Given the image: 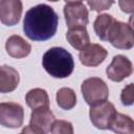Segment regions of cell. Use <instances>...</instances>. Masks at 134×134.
Returning <instances> with one entry per match:
<instances>
[{"instance_id":"obj_5","label":"cell","mask_w":134,"mask_h":134,"mask_svg":"<svg viewBox=\"0 0 134 134\" xmlns=\"http://www.w3.org/2000/svg\"><path fill=\"white\" fill-rule=\"evenodd\" d=\"M65 21L68 28L86 27L89 22L88 9L82 1H68L65 3L64 8Z\"/></svg>"},{"instance_id":"obj_8","label":"cell","mask_w":134,"mask_h":134,"mask_svg":"<svg viewBox=\"0 0 134 134\" xmlns=\"http://www.w3.org/2000/svg\"><path fill=\"white\" fill-rule=\"evenodd\" d=\"M133 72L132 62L125 55L117 54L112 59L111 64L107 67V76L113 82H121L129 77Z\"/></svg>"},{"instance_id":"obj_7","label":"cell","mask_w":134,"mask_h":134,"mask_svg":"<svg viewBox=\"0 0 134 134\" xmlns=\"http://www.w3.org/2000/svg\"><path fill=\"white\" fill-rule=\"evenodd\" d=\"M115 107L112 103L106 100L95 106H91L89 111V117L94 127L100 130H107L115 113Z\"/></svg>"},{"instance_id":"obj_17","label":"cell","mask_w":134,"mask_h":134,"mask_svg":"<svg viewBox=\"0 0 134 134\" xmlns=\"http://www.w3.org/2000/svg\"><path fill=\"white\" fill-rule=\"evenodd\" d=\"M116 19L109 14H102L96 17L93 23V28H94L96 36L102 41H107L108 35Z\"/></svg>"},{"instance_id":"obj_18","label":"cell","mask_w":134,"mask_h":134,"mask_svg":"<svg viewBox=\"0 0 134 134\" xmlns=\"http://www.w3.org/2000/svg\"><path fill=\"white\" fill-rule=\"evenodd\" d=\"M57 104L60 108L64 110L72 109L76 104V95L75 92L68 87H63L57 92Z\"/></svg>"},{"instance_id":"obj_1","label":"cell","mask_w":134,"mask_h":134,"mask_svg":"<svg viewBox=\"0 0 134 134\" xmlns=\"http://www.w3.org/2000/svg\"><path fill=\"white\" fill-rule=\"evenodd\" d=\"M58 25L59 16L54 9L47 4L41 3L25 13L23 31L31 41L43 42L55 35Z\"/></svg>"},{"instance_id":"obj_4","label":"cell","mask_w":134,"mask_h":134,"mask_svg":"<svg viewBox=\"0 0 134 134\" xmlns=\"http://www.w3.org/2000/svg\"><path fill=\"white\" fill-rule=\"evenodd\" d=\"M107 41L118 49H131L134 45L133 27L125 22L115 21L108 35Z\"/></svg>"},{"instance_id":"obj_14","label":"cell","mask_w":134,"mask_h":134,"mask_svg":"<svg viewBox=\"0 0 134 134\" xmlns=\"http://www.w3.org/2000/svg\"><path fill=\"white\" fill-rule=\"evenodd\" d=\"M108 129L116 134H133L134 121L130 116L116 112Z\"/></svg>"},{"instance_id":"obj_15","label":"cell","mask_w":134,"mask_h":134,"mask_svg":"<svg viewBox=\"0 0 134 134\" xmlns=\"http://www.w3.org/2000/svg\"><path fill=\"white\" fill-rule=\"evenodd\" d=\"M66 38L68 43L76 50H82L90 44V38L86 27L70 28L66 34Z\"/></svg>"},{"instance_id":"obj_21","label":"cell","mask_w":134,"mask_h":134,"mask_svg":"<svg viewBox=\"0 0 134 134\" xmlns=\"http://www.w3.org/2000/svg\"><path fill=\"white\" fill-rule=\"evenodd\" d=\"M114 2L113 1H87V4L91 7L92 10L102 12L108 9Z\"/></svg>"},{"instance_id":"obj_16","label":"cell","mask_w":134,"mask_h":134,"mask_svg":"<svg viewBox=\"0 0 134 134\" xmlns=\"http://www.w3.org/2000/svg\"><path fill=\"white\" fill-rule=\"evenodd\" d=\"M26 104L32 110L39 108H48L49 107V97L46 90L41 88H35L29 90L25 96Z\"/></svg>"},{"instance_id":"obj_20","label":"cell","mask_w":134,"mask_h":134,"mask_svg":"<svg viewBox=\"0 0 134 134\" xmlns=\"http://www.w3.org/2000/svg\"><path fill=\"white\" fill-rule=\"evenodd\" d=\"M120 99L124 106H131L134 102V88H133V84H129L128 86H126L121 93H120Z\"/></svg>"},{"instance_id":"obj_12","label":"cell","mask_w":134,"mask_h":134,"mask_svg":"<svg viewBox=\"0 0 134 134\" xmlns=\"http://www.w3.org/2000/svg\"><path fill=\"white\" fill-rule=\"evenodd\" d=\"M5 49L8 55L15 59L27 57L31 51V45L19 35L10 36L5 42Z\"/></svg>"},{"instance_id":"obj_9","label":"cell","mask_w":134,"mask_h":134,"mask_svg":"<svg viewBox=\"0 0 134 134\" xmlns=\"http://www.w3.org/2000/svg\"><path fill=\"white\" fill-rule=\"evenodd\" d=\"M22 2L19 0L0 1V21L6 26H14L19 23L22 15Z\"/></svg>"},{"instance_id":"obj_6","label":"cell","mask_w":134,"mask_h":134,"mask_svg":"<svg viewBox=\"0 0 134 134\" xmlns=\"http://www.w3.org/2000/svg\"><path fill=\"white\" fill-rule=\"evenodd\" d=\"M24 109L17 103H0V125L5 128L16 129L23 125Z\"/></svg>"},{"instance_id":"obj_3","label":"cell","mask_w":134,"mask_h":134,"mask_svg":"<svg viewBox=\"0 0 134 134\" xmlns=\"http://www.w3.org/2000/svg\"><path fill=\"white\" fill-rule=\"evenodd\" d=\"M82 94L89 106H95L108 99L109 89L100 77H88L81 86Z\"/></svg>"},{"instance_id":"obj_22","label":"cell","mask_w":134,"mask_h":134,"mask_svg":"<svg viewBox=\"0 0 134 134\" xmlns=\"http://www.w3.org/2000/svg\"><path fill=\"white\" fill-rule=\"evenodd\" d=\"M120 5L121 10L126 12V13H133V2L129 1V2H125V1H119L118 2Z\"/></svg>"},{"instance_id":"obj_13","label":"cell","mask_w":134,"mask_h":134,"mask_svg":"<svg viewBox=\"0 0 134 134\" xmlns=\"http://www.w3.org/2000/svg\"><path fill=\"white\" fill-rule=\"evenodd\" d=\"M20 82V76L18 71L8 66H0V93H8L14 91Z\"/></svg>"},{"instance_id":"obj_10","label":"cell","mask_w":134,"mask_h":134,"mask_svg":"<svg viewBox=\"0 0 134 134\" xmlns=\"http://www.w3.org/2000/svg\"><path fill=\"white\" fill-rule=\"evenodd\" d=\"M108 55L106 48L99 44H88L80 51L79 58L81 63L87 67H96L102 64Z\"/></svg>"},{"instance_id":"obj_11","label":"cell","mask_w":134,"mask_h":134,"mask_svg":"<svg viewBox=\"0 0 134 134\" xmlns=\"http://www.w3.org/2000/svg\"><path fill=\"white\" fill-rule=\"evenodd\" d=\"M55 117L51 110L48 108H39L32 110L30 114L29 125L35 129L39 130L43 134H48L52 128Z\"/></svg>"},{"instance_id":"obj_19","label":"cell","mask_w":134,"mask_h":134,"mask_svg":"<svg viewBox=\"0 0 134 134\" xmlns=\"http://www.w3.org/2000/svg\"><path fill=\"white\" fill-rule=\"evenodd\" d=\"M51 134H73V126L64 119L55 120L51 128Z\"/></svg>"},{"instance_id":"obj_2","label":"cell","mask_w":134,"mask_h":134,"mask_svg":"<svg viewBox=\"0 0 134 134\" xmlns=\"http://www.w3.org/2000/svg\"><path fill=\"white\" fill-rule=\"evenodd\" d=\"M42 65L52 77L65 79L72 73L74 61L71 53L65 48L52 47L43 54Z\"/></svg>"},{"instance_id":"obj_23","label":"cell","mask_w":134,"mask_h":134,"mask_svg":"<svg viewBox=\"0 0 134 134\" xmlns=\"http://www.w3.org/2000/svg\"><path fill=\"white\" fill-rule=\"evenodd\" d=\"M19 134H43V133H41L39 130L35 129L34 127H31V126L29 125V126L24 127V128L22 129V131H21Z\"/></svg>"}]
</instances>
